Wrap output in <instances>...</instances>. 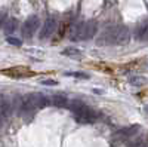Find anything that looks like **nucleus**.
<instances>
[{
  "instance_id": "nucleus-19",
  "label": "nucleus",
  "mask_w": 148,
  "mask_h": 147,
  "mask_svg": "<svg viewBox=\"0 0 148 147\" xmlns=\"http://www.w3.org/2000/svg\"><path fill=\"white\" fill-rule=\"evenodd\" d=\"M136 147H148V144H139V146H136Z\"/></svg>"
},
{
  "instance_id": "nucleus-21",
  "label": "nucleus",
  "mask_w": 148,
  "mask_h": 147,
  "mask_svg": "<svg viewBox=\"0 0 148 147\" xmlns=\"http://www.w3.org/2000/svg\"><path fill=\"white\" fill-rule=\"evenodd\" d=\"M0 126H2V116H0Z\"/></svg>"
},
{
  "instance_id": "nucleus-13",
  "label": "nucleus",
  "mask_w": 148,
  "mask_h": 147,
  "mask_svg": "<svg viewBox=\"0 0 148 147\" xmlns=\"http://www.w3.org/2000/svg\"><path fill=\"white\" fill-rule=\"evenodd\" d=\"M18 28V21L15 18H9L8 21H5L3 24V31L9 36V34H14L15 30Z\"/></svg>"
},
{
  "instance_id": "nucleus-5",
  "label": "nucleus",
  "mask_w": 148,
  "mask_h": 147,
  "mask_svg": "<svg viewBox=\"0 0 148 147\" xmlns=\"http://www.w3.org/2000/svg\"><path fill=\"white\" fill-rule=\"evenodd\" d=\"M138 131H139V125H132V126L121 128L117 132H114V135H113V138H111V140H113V143H123V141L132 138Z\"/></svg>"
},
{
  "instance_id": "nucleus-6",
  "label": "nucleus",
  "mask_w": 148,
  "mask_h": 147,
  "mask_svg": "<svg viewBox=\"0 0 148 147\" xmlns=\"http://www.w3.org/2000/svg\"><path fill=\"white\" fill-rule=\"evenodd\" d=\"M56 27H58V21L55 17H49L45 24H43V27H42V31H40V39L42 40H46L49 39L51 36H53V33L56 31Z\"/></svg>"
},
{
  "instance_id": "nucleus-8",
  "label": "nucleus",
  "mask_w": 148,
  "mask_h": 147,
  "mask_svg": "<svg viewBox=\"0 0 148 147\" xmlns=\"http://www.w3.org/2000/svg\"><path fill=\"white\" fill-rule=\"evenodd\" d=\"M135 37L141 42H147L148 40V19L141 21L136 28H135Z\"/></svg>"
},
{
  "instance_id": "nucleus-15",
  "label": "nucleus",
  "mask_w": 148,
  "mask_h": 147,
  "mask_svg": "<svg viewBox=\"0 0 148 147\" xmlns=\"http://www.w3.org/2000/svg\"><path fill=\"white\" fill-rule=\"evenodd\" d=\"M62 55H65V57H80L82 52H80V49L74 48V46H70V48H65L62 51Z\"/></svg>"
},
{
  "instance_id": "nucleus-22",
  "label": "nucleus",
  "mask_w": 148,
  "mask_h": 147,
  "mask_svg": "<svg viewBox=\"0 0 148 147\" xmlns=\"http://www.w3.org/2000/svg\"><path fill=\"white\" fill-rule=\"evenodd\" d=\"M0 26H2V22H0Z\"/></svg>"
},
{
  "instance_id": "nucleus-1",
  "label": "nucleus",
  "mask_w": 148,
  "mask_h": 147,
  "mask_svg": "<svg viewBox=\"0 0 148 147\" xmlns=\"http://www.w3.org/2000/svg\"><path fill=\"white\" fill-rule=\"evenodd\" d=\"M130 40V33L129 28L126 26H113L105 28L96 39V45L98 46H121L126 45Z\"/></svg>"
},
{
  "instance_id": "nucleus-9",
  "label": "nucleus",
  "mask_w": 148,
  "mask_h": 147,
  "mask_svg": "<svg viewBox=\"0 0 148 147\" xmlns=\"http://www.w3.org/2000/svg\"><path fill=\"white\" fill-rule=\"evenodd\" d=\"M5 75L10 76V77H15V79H22V77H27V76H33V71L24 68V67H14V68L6 70Z\"/></svg>"
},
{
  "instance_id": "nucleus-7",
  "label": "nucleus",
  "mask_w": 148,
  "mask_h": 147,
  "mask_svg": "<svg viewBox=\"0 0 148 147\" xmlns=\"http://www.w3.org/2000/svg\"><path fill=\"white\" fill-rule=\"evenodd\" d=\"M98 31V24L95 19L84 21L83 24V31H82V40H90Z\"/></svg>"
},
{
  "instance_id": "nucleus-18",
  "label": "nucleus",
  "mask_w": 148,
  "mask_h": 147,
  "mask_svg": "<svg viewBox=\"0 0 148 147\" xmlns=\"http://www.w3.org/2000/svg\"><path fill=\"white\" fill-rule=\"evenodd\" d=\"M42 83H43V85H58V82H56V80H52V79H46V80H43Z\"/></svg>"
},
{
  "instance_id": "nucleus-12",
  "label": "nucleus",
  "mask_w": 148,
  "mask_h": 147,
  "mask_svg": "<svg viewBox=\"0 0 148 147\" xmlns=\"http://www.w3.org/2000/svg\"><path fill=\"white\" fill-rule=\"evenodd\" d=\"M49 100H51L52 106H55V107H67L68 106V98L62 94H55Z\"/></svg>"
},
{
  "instance_id": "nucleus-3",
  "label": "nucleus",
  "mask_w": 148,
  "mask_h": 147,
  "mask_svg": "<svg viewBox=\"0 0 148 147\" xmlns=\"http://www.w3.org/2000/svg\"><path fill=\"white\" fill-rule=\"evenodd\" d=\"M51 100L46 98L43 94H39V92H33V94H28L22 98L21 101V112L22 113H33L39 108H43L46 107Z\"/></svg>"
},
{
  "instance_id": "nucleus-2",
  "label": "nucleus",
  "mask_w": 148,
  "mask_h": 147,
  "mask_svg": "<svg viewBox=\"0 0 148 147\" xmlns=\"http://www.w3.org/2000/svg\"><path fill=\"white\" fill-rule=\"evenodd\" d=\"M68 107L74 115V119L79 124H93V122L98 120V113L80 100H73L68 104Z\"/></svg>"
},
{
  "instance_id": "nucleus-20",
  "label": "nucleus",
  "mask_w": 148,
  "mask_h": 147,
  "mask_svg": "<svg viewBox=\"0 0 148 147\" xmlns=\"http://www.w3.org/2000/svg\"><path fill=\"white\" fill-rule=\"evenodd\" d=\"M145 113H148V104L145 106Z\"/></svg>"
},
{
  "instance_id": "nucleus-17",
  "label": "nucleus",
  "mask_w": 148,
  "mask_h": 147,
  "mask_svg": "<svg viewBox=\"0 0 148 147\" xmlns=\"http://www.w3.org/2000/svg\"><path fill=\"white\" fill-rule=\"evenodd\" d=\"M8 43L14 45V46H21L22 45V42L19 39H16V37H8Z\"/></svg>"
},
{
  "instance_id": "nucleus-16",
  "label": "nucleus",
  "mask_w": 148,
  "mask_h": 147,
  "mask_svg": "<svg viewBox=\"0 0 148 147\" xmlns=\"http://www.w3.org/2000/svg\"><path fill=\"white\" fill-rule=\"evenodd\" d=\"M68 76H74V77H80V79H88L89 76L86 73H80V71H74V73H67Z\"/></svg>"
},
{
  "instance_id": "nucleus-10",
  "label": "nucleus",
  "mask_w": 148,
  "mask_h": 147,
  "mask_svg": "<svg viewBox=\"0 0 148 147\" xmlns=\"http://www.w3.org/2000/svg\"><path fill=\"white\" fill-rule=\"evenodd\" d=\"M12 113V104L9 101V98L5 94H0V116L3 117H9Z\"/></svg>"
},
{
  "instance_id": "nucleus-14",
  "label": "nucleus",
  "mask_w": 148,
  "mask_h": 147,
  "mask_svg": "<svg viewBox=\"0 0 148 147\" xmlns=\"http://www.w3.org/2000/svg\"><path fill=\"white\" fill-rule=\"evenodd\" d=\"M129 83L132 85V86H144V85L147 83V79L144 77V76H133V77H130V80H129Z\"/></svg>"
},
{
  "instance_id": "nucleus-4",
  "label": "nucleus",
  "mask_w": 148,
  "mask_h": 147,
  "mask_svg": "<svg viewBox=\"0 0 148 147\" xmlns=\"http://www.w3.org/2000/svg\"><path fill=\"white\" fill-rule=\"evenodd\" d=\"M39 26H40V19L37 15H31L27 18V21L24 22V26L21 28L22 31V36L27 39H31L33 36L37 33V30H39Z\"/></svg>"
},
{
  "instance_id": "nucleus-11",
  "label": "nucleus",
  "mask_w": 148,
  "mask_h": 147,
  "mask_svg": "<svg viewBox=\"0 0 148 147\" xmlns=\"http://www.w3.org/2000/svg\"><path fill=\"white\" fill-rule=\"evenodd\" d=\"M83 24H84V21H79V22H76V24L73 26V28H71V31H70V39H71L73 42H79V40H82Z\"/></svg>"
}]
</instances>
